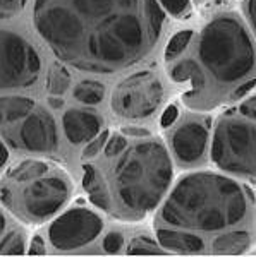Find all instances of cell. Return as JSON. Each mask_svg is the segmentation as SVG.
Here are the masks:
<instances>
[{
	"mask_svg": "<svg viewBox=\"0 0 256 257\" xmlns=\"http://www.w3.org/2000/svg\"><path fill=\"white\" fill-rule=\"evenodd\" d=\"M179 117V111H177V106L176 105H168L165 108L163 115H162V120H160V125L162 127H168L176 122V118Z\"/></svg>",
	"mask_w": 256,
	"mask_h": 257,
	"instance_id": "cell-29",
	"label": "cell"
},
{
	"mask_svg": "<svg viewBox=\"0 0 256 257\" xmlns=\"http://www.w3.org/2000/svg\"><path fill=\"white\" fill-rule=\"evenodd\" d=\"M126 252L129 255H163L167 254V250L160 245V243L153 242L148 237H136L131 240V243L127 245Z\"/></svg>",
	"mask_w": 256,
	"mask_h": 257,
	"instance_id": "cell-21",
	"label": "cell"
},
{
	"mask_svg": "<svg viewBox=\"0 0 256 257\" xmlns=\"http://www.w3.org/2000/svg\"><path fill=\"white\" fill-rule=\"evenodd\" d=\"M122 134L124 136H131V138H150V131H148V128L133 127V125L122 127Z\"/></svg>",
	"mask_w": 256,
	"mask_h": 257,
	"instance_id": "cell-33",
	"label": "cell"
},
{
	"mask_svg": "<svg viewBox=\"0 0 256 257\" xmlns=\"http://www.w3.org/2000/svg\"><path fill=\"white\" fill-rule=\"evenodd\" d=\"M23 184H26V187L21 189L19 202L11 208L16 206L21 216L31 223H43L52 218L67 202L71 194V182L64 173L48 175L47 172Z\"/></svg>",
	"mask_w": 256,
	"mask_h": 257,
	"instance_id": "cell-6",
	"label": "cell"
},
{
	"mask_svg": "<svg viewBox=\"0 0 256 257\" xmlns=\"http://www.w3.org/2000/svg\"><path fill=\"white\" fill-rule=\"evenodd\" d=\"M172 178L168 153L158 141H144L124 149L114 168V190L122 214L143 218L162 201Z\"/></svg>",
	"mask_w": 256,
	"mask_h": 257,
	"instance_id": "cell-3",
	"label": "cell"
},
{
	"mask_svg": "<svg viewBox=\"0 0 256 257\" xmlns=\"http://www.w3.org/2000/svg\"><path fill=\"white\" fill-rule=\"evenodd\" d=\"M47 172H50V167H48L45 161L26 160V161H21L18 167L11 168L9 178L14 180V184H23V182H28V180H31V178L45 175Z\"/></svg>",
	"mask_w": 256,
	"mask_h": 257,
	"instance_id": "cell-18",
	"label": "cell"
},
{
	"mask_svg": "<svg viewBox=\"0 0 256 257\" xmlns=\"http://www.w3.org/2000/svg\"><path fill=\"white\" fill-rule=\"evenodd\" d=\"M84 175H82V187L88 192L90 199L97 208L110 211V190L107 187L103 177L93 165H84Z\"/></svg>",
	"mask_w": 256,
	"mask_h": 257,
	"instance_id": "cell-14",
	"label": "cell"
},
{
	"mask_svg": "<svg viewBox=\"0 0 256 257\" xmlns=\"http://www.w3.org/2000/svg\"><path fill=\"white\" fill-rule=\"evenodd\" d=\"M239 111H241L242 117L256 120V96L246 99V101L242 103L241 106H239Z\"/></svg>",
	"mask_w": 256,
	"mask_h": 257,
	"instance_id": "cell-30",
	"label": "cell"
},
{
	"mask_svg": "<svg viewBox=\"0 0 256 257\" xmlns=\"http://www.w3.org/2000/svg\"><path fill=\"white\" fill-rule=\"evenodd\" d=\"M40 69V55L23 36L0 30V89L35 84Z\"/></svg>",
	"mask_w": 256,
	"mask_h": 257,
	"instance_id": "cell-7",
	"label": "cell"
},
{
	"mask_svg": "<svg viewBox=\"0 0 256 257\" xmlns=\"http://www.w3.org/2000/svg\"><path fill=\"white\" fill-rule=\"evenodd\" d=\"M163 98L162 82L153 72L141 70L119 82L112 94V110L124 118H146L153 115Z\"/></svg>",
	"mask_w": 256,
	"mask_h": 257,
	"instance_id": "cell-8",
	"label": "cell"
},
{
	"mask_svg": "<svg viewBox=\"0 0 256 257\" xmlns=\"http://www.w3.org/2000/svg\"><path fill=\"white\" fill-rule=\"evenodd\" d=\"M256 86V77H253V79H249V81H246V82H242L241 86H237V89H234V93L230 94V99H239V98H242L244 94L249 93L251 89H253Z\"/></svg>",
	"mask_w": 256,
	"mask_h": 257,
	"instance_id": "cell-31",
	"label": "cell"
},
{
	"mask_svg": "<svg viewBox=\"0 0 256 257\" xmlns=\"http://www.w3.org/2000/svg\"><path fill=\"white\" fill-rule=\"evenodd\" d=\"M57 123L47 110H33L19 128L18 146L33 153H50L57 149Z\"/></svg>",
	"mask_w": 256,
	"mask_h": 257,
	"instance_id": "cell-10",
	"label": "cell"
},
{
	"mask_svg": "<svg viewBox=\"0 0 256 257\" xmlns=\"http://www.w3.org/2000/svg\"><path fill=\"white\" fill-rule=\"evenodd\" d=\"M198 53L205 69L222 84H234L256 72V48L244 24L232 14L206 24Z\"/></svg>",
	"mask_w": 256,
	"mask_h": 257,
	"instance_id": "cell-4",
	"label": "cell"
},
{
	"mask_svg": "<svg viewBox=\"0 0 256 257\" xmlns=\"http://www.w3.org/2000/svg\"><path fill=\"white\" fill-rule=\"evenodd\" d=\"M160 4L174 18H183L189 12V0H160Z\"/></svg>",
	"mask_w": 256,
	"mask_h": 257,
	"instance_id": "cell-27",
	"label": "cell"
},
{
	"mask_svg": "<svg viewBox=\"0 0 256 257\" xmlns=\"http://www.w3.org/2000/svg\"><path fill=\"white\" fill-rule=\"evenodd\" d=\"M208 144V131L200 122H186L172 136V151L183 165L198 163Z\"/></svg>",
	"mask_w": 256,
	"mask_h": 257,
	"instance_id": "cell-11",
	"label": "cell"
},
{
	"mask_svg": "<svg viewBox=\"0 0 256 257\" xmlns=\"http://www.w3.org/2000/svg\"><path fill=\"white\" fill-rule=\"evenodd\" d=\"M65 138L71 144H84L102 132L103 120L100 115L88 110H67L62 117Z\"/></svg>",
	"mask_w": 256,
	"mask_h": 257,
	"instance_id": "cell-12",
	"label": "cell"
},
{
	"mask_svg": "<svg viewBox=\"0 0 256 257\" xmlns=\"http://www.w3.org/2000/svg\"><path fill=\"white\" fill-rule=\"evenodd\" d=\"M251 243L249 233L244 230H234L222 233L213 240L212 250L218 255H239L247 250Z\"/></svg>",
	"mask_w": 256,
	"mask_h": 257,
	"instance_id": "cell-15",
	"label": "cell"
},
{
	"mask_svg": "<svg viewBox=\"0 0 256 257\" xmlns=\"http://www.w3.org/2000/svg\"><path fill=\"white\" fill-rule=\"evenodd\" d=\"M28 252H30V255H43L45 252H47V248H45V242L40 235H35V237H33L31 245H30V248H28Z\"/></svg>",
	"mask_w": 256,
	"mask_h": 257,
	"instance_id": "cell-32",
	"label": "cell"
},
{
	"mask_svg": "<svg viewBox=\"0 0 256 257\" xmlns=\"http://www.w3.org/2000/svg\"><path fill=\"white\" fill-rule=\"evenodd\" d=\"M72 96L84 105H98L105 98V86L98 81H81L72 89Z\"/></svg>",
	"mask_w": 256,
	"mask_h": 257,
	"instance_id": "cell-19",
	"label": "cell"
},
{
	"mask_svg": "<svg viewBox=\"0 0 256 257\" xmlns=\"http://www.w3.org/2000/svg\"><path fill=\"white\" fill-rule=\"evenodd\" d=\"M26 250L24 235L21 231H11L6 238L0 242V254L4 255H21Z\"/></svg>",
	"mask_w": 256,
	"mask_h": 257,
	"instance_id": "cell-23",
	"label": "cell"
},
{
	"mask_svg": "<svg viewBox=\"0 0 256 257\" xmlns=\"http://www.w3.org/2000/svg\"><path fill=\"white\" fill-rule=\"evenodd\" d=\"M212 160L225 172L256 175V125L236 118L218 122L212 144Z\"/></svg>",
	"mask_w": 256,
	"mask_h": 257,
	"instance_id": "cell-5",
	"label": "cell"
},
{
	"mask_svg": "<svg viewBox=\"0 0 256 257\" xmlns=\"http://www.w3.org/2000/svg\"><path fill=\"white\" fill-rule=\"evenodd\" d=\"M28 0H0V19H9L18 16L24 9Z\"/></svg>",
	"mask_w": 256,
	"mask_h": 257,
	"instance_id": "cell-26",
	"label": "cell"
},
{
	"mask_svg": "<svg viewBox=\"0 0 256 257\" xmlns=\"http://www.w3.org/2000/svg\"><path fill=\"white\" fill-rule=\"evenodd\" d=\"M7 160H9V151H7V148L4 146V143L0 141V170L6 167Z\"/></svg>",
	"mask_w": 256,
	"mask_h": 257,
	"instance_id": "cell-35",
	"label": "cell"
},
{
	"mask_svg": "<svg viewBox=\"0 0 256 257\" xmlns=\"http://www.w3.org/2000/svg\"><path fill=\"white\" fill-rule=\"evenodd\" d=\"M191 38H193L191 30H184V31L176 33V35L170 38V41H168L167 48H165V60L170 62V60H174L176 57H179L181 53L188 48Z\"/></svg>",
	"mask_w": 256,
	"mask_h": 257,
	"instance_id": "cell-22",
	"label": "cell"
},
{
	"mask_svg": "<svg viewBox=\"0 0 256 257\" xmlns=\"http://www.w3.org/2000/svg\"><path fill=\"white\" fill-rule=\"evenodd\" d=\"M124 247V237L119 231H110L105 238H103V250L109 254H117Z\"/></svg>",
	"mask_w": 256,
	"mask_h": 257,
	"instance_id": "cell-28",
	"label": "cell"
},
{
	"mask_svg": "<svg viewBox=\"0 0 256 257\" xmlns=\"http://www.w3.org/2000/svg\"><path fill=\"white\" fill-rule=\"evenodd\" d=\"M33 24L53 55L84 72L133 67L158 43V0H35Z\"/></svg>",
	"mask_w": 256,
	"mask_h": 257,
	"instance_id": "cell-1",
	"label": "cell"
},
{
	"mask_svg": "<svg viewBox=\"0 0 256 257\" xmlns=\"http://www.w3.org/2000/svg\"><path fill=\"white\" fill-rule=\"evenodd\" d=\"M35 110V101L28 96H0V125L24 118Z\"/></svg>",
	"mask_w": 256,
	"mask_h": 257,
	"instance_id": "cell-17",
	"label": "cell"
},
{
	"mask_svg": "<svg viewBox=\"0 0 256 257\" xmlns=\"http://www.w3.org/2000/svg\"><path fill=\"white\" fill-rule=\"evenodd\" d=\"M48 105L52 106V108H55V110H59V108H62L64 106V101H62V98H59L57 94H52V96H48Z\"/></svg>",
	"mask_w": 256,
	"mask_h": 257,
	"instance_id": "cell-36",
	"label": "cell"
},
{
	"mask_svg": "<svg viewBox=\"0 0 256 257\" xmlns=\"http://www.w3.org/2000/svg\"><path fill=\"white\" fill-rule=\"evenodd\" d=\"M103 230L102 218L84 208L69 209L48 228L52 245L59 250H76L92 243Z\"/></svg>",
	"mask_w": 256,
	"mask_h": 257,
	"instance_id": "cell-9",
	"label": "cell"
},
{
	"mask_svg": "<svg viewBox=\"0 0 256 257\" xmlns=\"http://www.w3.org/2000/svg\"><path fill=\"white\" fill-rule=\"evenodd\" d=\"M4 228H6V218H4V214L0 213V235H2Z\"/></svg>",
	"mask_w": 256,
	"mask_h": 257,
	"instance_id": "cell-37",
	"label": "cell"
},
{
	"mask_svg": "<svg viewBox=\"0 0 256 257\" xmlns=\"http://www.w3.org/2000/svg\"><path fill=\"white\" fill-rule=\"evenodd\" d=\"M71 86V74L69 70L64 67L59 62H53L48 67V74H47V89L50 91L52 94H64L65 91Z\"/></svg>",
	"mask_w": 256,
	"mask_h": 257,
	"instance_id": "cell-20",
	"label": "cell"
},
{
	"mask_svg": "<svg viewBox=\"0 0 256 257\" xmlns=\"http://www.w3.org/2000/svg\"><path fill=\"white\" fill-rule=\"evenodd\" d=\"M170 79L176 82H191L193 91L200 93L201 89H205L206 86V76L205 70L200 67V64L191 59H186L174 64L168 70Z\"/></svg>",
	"mask_w": 256,
	"mask_h": 257,
	"instance_id": "cell-16",
	"label": "cell"
},
{
	"mask_svg": "<svg viewBox=\"0 0 256 257\" xmlns=\"http://www.w3.org/2000/svg\"><path fill=\"white\" fill-rule=\"evenodd\" d=\"M127 148V141L121 134L109 136L105 146H103V153H105L107 158H115V156H121L124 149Z\"/></svg>",
	"mask_w": 256,
	"mask_h": 257,
	"instance_id": "cell-24",
	"label": "cell"
},
{
	"mask_svg": "<svg viewBox=\"0 0 256 257\" xmlns=\"http://www.w3.org/2000/svg\"><path fill=\"white\" fill-rule=\"evenodd\" d=\"M156 238L165 250L181 252V254H198L205 250V242L198 235L189 231L156 228Z\"/></svg>",
	"mask_w": 256,
	"mask_h": 257,
	"instance_id": "cell-13",
	"label": "cell"
},
{
	"mask_svg": "<svg viewBox=\"0 0 256 257\" xmlns=\"http://www.w3.org/2000/svg\"><path fill=\"white\" fill-rule=\"evenodd\" d=\"M246 12L249 16V23L256 33V0H247L246 2Z\"/></svg>",
	"mask_w": 256,
	"mask_h": 257,
	"instance_id": "cell-34",
	"label": "cell"
},
{
	"mask_svg": "<svg viewBox=\"0 0 256 257\" xmlns=\"http://www.w3.org/2000/svg\"><path fill=\"white\" fill-rule=\"evenodd\" d=\"M107 139H109V132L102 131L100 134L95 136L92 141H88V144L82 149V158H95L103 149V146H105Z\"/></svg>",
	"mask_w": 256,
	"mask_h": 257,
	"instance_id": "cell-25",
	"label": "cell"
},
{
	"mask_svg": "<svg viewBox=\"0 0 256 257\" xmlns=\"http://www.w3.org/2000/svg\"><path fill=\"white\" fill-rule=\"evenodd\" d=\"M244 189L236 180L208 172L189 173L177 182L160 211V221L186 230L218 231L247 214Z\"/></svg>",
	"mask_w": 256,
	"mask_h": 257,
	"instance_id": "cell-2",
	"label": "cell"
}]
</instances>
